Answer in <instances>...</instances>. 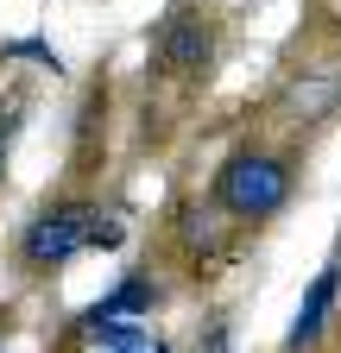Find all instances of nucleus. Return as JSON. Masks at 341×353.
I'll use <instances>...</instances> for the list:
<instances>
[{"label": "nucleus", "mask_w": 341, "mask_h": 353, "mask_svg": "<svg viewBox=\"0 0 341 353\" xmlns=\"http://www.w3.org/2000/svg\"><path fill=\"white\" fill-rule=\"evenodd\" d=\"M215 202L228 214H240V221H266V214H278L291 202V170L278 158H266V152H234L222 164V176H215Z\"/></svg>", "instance_id": "obj_1"}, {"label": "nucleus", "mask_w": 341, "mask_h": 353, "mask_svg": "<svg viewBox=\"0 0 341 353\" xmlns=\"http://www.w3.org/2000/svg\"><path fill=\"white\" fill-rule=\"evenodd\" d=\"M89 221H95V214L82 208V202L45 214V221L26 234V259H32V265H64V259H76L82 246H89Z\"/></svg>", "instance_id": "obj_2"}, {"label": "nucleus", "mask_w": 341, "mask_h": 353, "mask_svg": "<svg viewBox=\"0 0 341 353\" xmlns=\"http://www.w3.org/2000/svg\"><path fill=\"white\" fill-rule=\"evenodd\" d=\"M158 57H164V70H177V76H202L208 57H215V38H208V26L196 13H177L164 26V38H158Z\"/></svg>", "instance_id": "obj_3"}, {"label": "nucleus", "mask_w": 341, "mask_h": 353, "mask_svg": "<svg viewBox=\"0 0 341 353\" xmlns=\"http://www.w3.org/2000/svg\"><path fill=\"white\" fill-rule=\"evenodd\" d=\"M335 290H341V265L329 259L322 272H316V284L304 290V309H297V322H291V347H310V341H322V316H329V303H335Z\"/></svg>", "instance_id": "obj_4"}, {"label": "nucleus", "mask_w": 341, "mask_h": 353, "mask_svg": "<svg viewBox=\"0 0 341 353\" xmlns=\"http://www.w3.org/2000/svg\"><path fill=\"white\" fill-rule=\"evenodd\" d=\"M139 309H152V284H146V278H126V284H114L95 309H82V322H101V316H139Z\"/></svg>", "instance_id": "obj_5"}, {"label": "nucleus", "mask_w": 341, "mask_h": 353, "mask_svg": "<svg viewBox=\"0 0 341 353\" xmlns=\"http://www.w3.org/2000/svg\"><path fill=\"white\" fill-rule=\"evenodd\" d=\"M89 341H95V347H126V353H152V347H158L152 328H133V322H120V316L89 322Z\"/></svg>", "instance_id": "obj_6"}, {"label": "nucleus", "mask_w": 341, "mask_h": 353, "mask_svg": "<svg viewBox=\"0 0 341 353\" xmlns=\"http://www.w3.org/2000/svg\"><path fill=\"white\" fill-rule=\"evenodd\" d=\"M7 51H13V57H32V63H51V70H57V57H51V44H45V38H19V44H7Z\"/></svg>", "instance_id": "obj_7"}, {"label": "nucleus", "mask_w": 341, "mask_h": 353, "mask_svg": "<svg viewBox=\"0 0 341 353\" xmlns=\"http://www.w3.org/2000/svg\"><path fill=\"white\" fill-rule=\"evenodd\" d=\"M120 221H89V246H120Z\"/></svg>", "instance_id": "obj_8"}, {"label": "nucleus", "mask_w": 341, "mask_h": 353, "mask_svg": "<svg viewBox=\"0 0 341 353\" xmlns=\"http://www.w3.org/2000/svg\"><path fill=\"white\" fill-rule=\"evenodd\" d=\"M0 170H7V145H0Z\"/></svg>", "instance_id": "obj_9"}]
</instances>
